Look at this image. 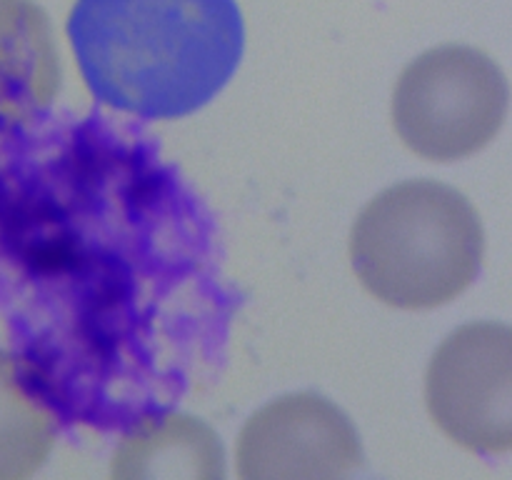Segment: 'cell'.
<instances>
[{"mask_svg":"<svg viewBox=\"0 0 512 480\" xmlns=\"http://www.w3.org/2000/svg\"><path fill=\"white\" fill-rule=\"evenodd\" d=\"M65 30L93 98L153 120L208 105L245 48L235 0H75Z\"/></svg>","mask_w":512,"mask_h":480,"instance_id":"obj_1","label":"cell"},{"mask_svg":"<svg viewBox=\"0 0 512 480\" xmlns=\"http://www.w3.org/2000/svg\"><path fill=\"white\" fill-rule=\"evenodd\" d=\"M485 233L478 210L438 180H405L375 195L350 230L360 285L398 310L453 303L475 283Z\"/></svg>","mask_w":512,"mask_h":480,"instance_id":"obj_2","label":"cell"},{"mask_svg":"<svg viewBox=\"0 0 512 480\" xmlns=\"http://www.w3.org/2000/svg\"><path fill=\"white\" fill-rule=\"evenodd\" d=\"M510 85L488 53L440 45L405 65L393 90V125L415 155L455 163L480 153L508 115Z\"/></svg>","mask_w":512,"mask_h":480,"instance_id":"obj_3","label":"cell"},{"mask_svg":"<svg viewBox=\"0 0 512 480\" xmlns=\"http://www.w3.org/2000/svg\"><path fill=\"white\" fill-rule=\"evenodd\" d=\"M433 423L470 453H512V325L468 323L433 353L425 373Z\"/></svg>","mask_w":512,"mask_h":480,"instance_id":"obj_4","label":"cell"},{"mask_svg":"<svg viewBox=\"0 0 512 480\" xmlns=\"http://www.w3.org/2000/svg\"><path fill=\"white\" fill-rule=\"evenodd\" d=\"M245 480L345 478L363 465V445L348 415L318 393H290L250 415L238 438Z\"/></svg>","mask_w":512,"mask_h":480,"instance_id":"obj_5","label":"cell"},{"mask_svg":"<svg viewBox=\"0 0 512 480\" xmlns=\"http://www.w3.org/2000/svg\"><path fill=\"white\" fill-rule=\"evenodd\" d=\"M60 58L48 13L33 0H0V135L18 133L53 108Z\"/></svg>","mask_w":512,"mask_h":480,"instance_id":"obj_6","label":"cell"},{"mask_svg":"<svg viewBox=\"0 0 512 480\" xmlns=\"http://www.w3.org/2000/svg\"><path fill=\"white\" fill-rule=\"evenodd\" d=\"M120 480L223 478L225 453L210 425L188 413L140 415L120 438L110 463Z\"/></svg>","mask_w":512,"mask_h":480,"instance_id":"obj_7","label":"cell"},{"mask_svg":"<svg viewBox=\"0 0 512 480\" xmlns=\"http://www.w3.org/2000/svg\"><path fill=\"white\" fill-rule=\"evenodd\" d=\"M58 418L28 360L0 350V480L38 473L53 453Z\"/></svg>","mask_w":512,"mask_h":480,"instance_id":"obj_8","label":"cell"}]
</instances>
